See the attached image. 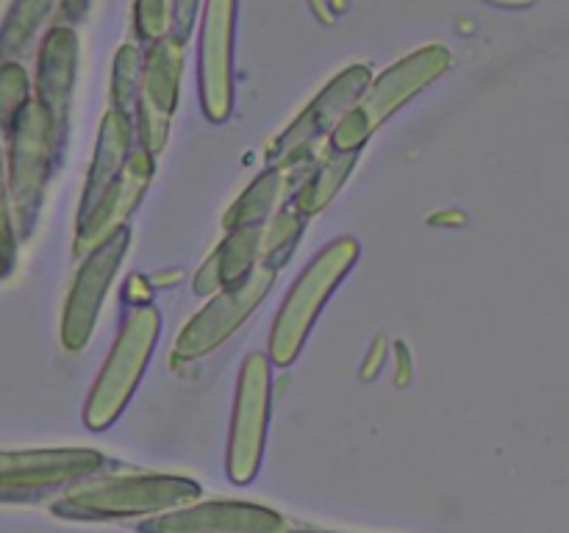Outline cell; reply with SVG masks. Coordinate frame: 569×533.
<instances>
[{
  "mask_svg": "<svg viewBox=\"0 0 569 533\" xmlns=\"http://www.w3.org/2000/svg\"><path fill=\"white\" fill-rule=\"evenodd\" d=\"M31 100V81H28L26 67H20L17 61H3L0 64V131L6 137Z\"/></svg>",
  "mask_w": 569,
  "mask_h": 533,
  "instance_id": "cell-23",
  "label": "cell"
},
{
  "mask_svg": "<svg viewBox=\"0 0 569 533\" xmlns=\"http://www.w3.org/2000/svg\"><path fill=\"white\" fill-rule=\"evenodd\" d=\"M315 533H320V531H315Z\"/></svg>",
  "mask_w": 569,
  "mask_h": 533,
  "instance_id": "cell-34",
  "label": "cell"
},
{
  "mask_svg": "<svg viewBox=\"0 0 569 533\" xmlns=\"http://www.w3.org/2000/svg\"><path fill=\"white\" fill-rule=\"evenodd\" d=\"M395 353H398V361H400V370H398V383L400 386H406L411 378V359H409V350H406L403 342L395 344Z\"/></svg>",
  "mask_w": 569,
  "mask_h": 533,
  "instance_id": "cell-29",
  "label": "cell"
},
{
  "mask_svg": "<svg viewBox=\"0 0 569 533\" xmlns=\"http://www.w3.org/2000/svg\"><path fill=\"white\" fill-rule=\"evenodd\" d=\"M106 466V455L89 447H44L0 453V497H26L72 486Z\"/></svg>",
  "mask_w": 569,
  "mask_h": 533,
  "instance_id": "cell-12",
  "label": "cell"
},
{
  "mask_svg": "<svg viewBox=\"0 0 569 533\" xmlns=\"http://www.w3.org/2000/svg\"><path fill=\"white\" fill-rule=\"evenodd\" d=\"M139 142L137 131H133V122L128 117H122L120 111H106L98 128V142H94L92 164H89L87 183H83L81 203H78L76 217L89 214L100 203V198L114 187L117 178L126 170L128 155H131V150Z\"/></svg>",
  "mask_w": 569,
  "mask_h": 533,
  "instance_id": "cell-17",
  "label": "cell"
},
{
  "mask_svg": "<svg viewBox=\"0 0 569 533\" xmlns=\"http://www.w3.org/2000/svg\"><path fill=\"white\" fill-rule=\"evenodd\" d=\"M126 300L131 303V309H137V305H150V300H153V283H150V278L144 275L128 278Z\"/></svg>",
  "mask_w": 569,
  "mask_h": 533,
  "instance_id": "cell-27",
  "label": "cell"
},
{
  "mask_svg": "<svg viewBox=\"0 0 569 533\" xmlns=\"http://www.w3.org/2000/svg\"><path fill=\"white\" fill-rule=\"evenodd\" d=\"M181 76L183 44L172 37L159 39L142 50V83H139L133 131L139 148L148 150L150 155H159L170 142L172 117L181 98Z\"/></svg>",
  "mask_w": 569,
  "mask_h": 533,
  "instance_id": "cell-10",
  "label": "cell"
},
{
  "mask_svg": "<svg viewBox=\"0 0 569 533\" xmlns=\"http://www.w3.org/2000/svg\"><path fill=\"white\" fill-rule=\"evenodd\" d=\"M139 533H287V520L278 511L239 500L192 503L167 514L150 516Z\"/></svg>",
  "mask_w": 569,
  "mask_h": 533,
  "instance_id": "cell-14",
  "label": "cell"
},
{
  "mask_svg": "<svg viewBox=\"0 0 569 533\" xmlns=\"http://www.w3.org/2000/svg\"><path fill=\"white\" fill-rule=\"evenodd\" d=\"M61 150H64V142L59 139L53 120L44 105L33 98L11 128L9 159H6L11 209H14V225L20 239H28L37 228L44 192H48L56 161L61 159Z\"/></svg>",
  "mask_w": 569,
  "mask_h": 533,
  "instance_id": "cell-5",
  "label": "cell"
},
{
  "mask_svg": "<svg viewBox=\"0 0 569 533\" xmlns=\"http://www.w3.org/2000/svg\"><path fill=\"white\" fill-rule=\"evenodd\" d=\"M298 533H315V531H298Z\"/></svg>",
  "mask_w": 569,
  "mask_h": 533,
  "instance_id": "cell-33",
  "label": "cell"
},
{
  "mask_svg": "<svg viewBox=\"0 0 569 533\" xmlns=\"http://www.w3.org/2000/svg\"><path fill=\"white\" fill-rule=\"evenodd\" d=\"M256 266H259V228L228 231L194 272L192 292L198 298H214L217 292H226L253 275Z\"/></svg>",
  "mask_w": 569,
  "mask_h": 533,
  "instance_id": "cell-18",
  "label": "cell"
},
{
  "mask_svg": "<svg viewBox=\"0 0 569 533\" xmlns=\"http://www.w3.org/2000/svg\"><path fill=\"white\" fill-rule=\"evenodd\" d=\"M200 0H172V28L170 37L178 44H187L192 39L194 22H198Z\"/></svg>",
  "mask_w": 569,
  "mask_h": 533,
  "instance_id": "cell-26",
  "label": "cell"
},
{
  "mask_svg": "<svg viewBox=\"0 0 569 533\" xmlns=\"http://www.w3.org/2000/svg\"><path fill=\"white\" fill-rule=\"evenodd\" d=\"M181 281V272L178 270H164V272H156V275H150V283H153V289H164V286H172V283Z\"/></svg>",
  "mask_w": 569,
  "mask_h": 533,
  "instance_id": "cell-31",
  "label": "cell"
},
{
  "mask_svg": "<svg viewBox=\"0 0 569 533\" xmlns=\"http://www.w3.org/2000/svg\"><path fill=\"white\" fill-rule=\"evenodd\" d=\"M156 175V155L144 148H133L126 161V170L117 178L114 187L100 198L89 214L76 217V239H72V253L78 259H87L98 244H103L111 233L126 228L131 222L133 211L139 209L142 198L148 194Z\"/></svg>",
  "mask_w": 569,
  "mask_h": 533,
  "instance_id": "cell-13",
  "label": "cell"
},
{
  "mask_svg": "<svg viewBox=\"0 0 569 533\" xmlns=\"http://www.w3.org/2000/svg\"><path fill=\"white\" fill-rule=\"evenodd\" d=\"M383 359H387V339L378 336L376 342H372L370 353H367L365 366H361V378H365V381H372V378H376L378 372H381Z\"/></svg>",
  "mask_w": 569,
  "mask_h": 533,
  "instance_id": "cell-28",
  "label": "cell"
},
{
  "mask_svg": "<svg viewBox=\"0 0 569 533\" xmlns=\"http://www.w3.org/2000/svg\"><path fill=\"white\" fill-rule=\"evenodd\" d=\"M278 281V270L272 266H256L253 275L244 278L237 286L217 292L209 303L181 328L170 353V366L192 364L214 353L220 344H226L250 316L259 311L267 294L272 292Z\"/></svg>",
  "mask_w": 569,
  "mask_h": 533,
  "instance_id": "cell-8",
  "label": "cell"
},
{
  "mask_svg": "<svg viewBox=\"0 0 569 533\" xmlns=\"http://www.w3.org/2000/svg\"><path fill=\"white\" fill-rule=\"evenodd\" d=\"M487 3L500 6V9H528L533 6V0H487Z\"/></svg>",
  "mask_w": 569,
  "mask_h": 533,
  "instance_id": "cell-32",
  "label": "cell"
},
{
  "mask_svg": "<svg viewBox=\"0 0 569 533\" xmlns=\"http://www.w3.org/2000/svg\"><path fill=\"white\" fill-rule=\"evenodd\" d=\"M309 6H311V11L320 17L322 26H333V22H337V14H333V9L328 0H309Z\"/></svg>",
  "mask_w": 569,
  "mask_h": 533,
  "instance_id": "cell-30",
  "label": "cell"
},
{
  "mask_svg": "<svg viewBox=\"0 0 569 533\" xmlns=\"http://www.w3.org/2000/svg\"><path fill=\"white\" fill-rule=\"evenodd\" d=\"M311 164H315V159L289 167H270V170L259 172L248 183V189L228 205L222 228L239 231V228H261L264 222H270L287 205V200H292L295 189L300 187Z\"/></svg>",
  "mask_w": 569,
  "mask_h": 533,
  "instance_id": "cell-16",
  "label": "cell"
},
{
  "mask_svg": "<svg viewBox=\"0 0 569 533\" xmlns=\"http://www.w3.org/2000/svg\"><path fill=\"white\" fill-rule=\"evenodd\" d=\"M78 76V33L70 26H53L42 39L37 56V103L53 120L61 142H67V125H70L72 92H76Z\"/></svg>",
  "mask_w": 569,
  "mask_h": 533,
  "instance_id": "cell-15",
  "label": "cell"
},
{
  "mask_svg": "<svg viewBox=\"0 0 569 533\" xmlns=\"http://www.w3.org/2000/svg\"><path fill=\"white\" fill-rule=\"evenodd\" d=\"M172 0H133V31L144 44L170 37Z\"/></svg>",
  "mask_w": 569,
  "mask_h": 533,
  "instance_id": "cell-24",
  "label": "cell"
},
{
  "mask_svg": "<svg viewBox=\"0 0 569 533\" xmlns=\"http://www.w3.org/2000/svg\"><path fill=\"white\" fill-rule=\"evenodd\" d=\"M200 494L203 486L192 477L122 475L72 489L53 505V514L76 522L159 516L198 503Z\"/></svg>",
  "mask_w": 569,
  "mask_h": 533,
  "instance_id": "cell-4",
  "label": "cell"
},
{
  "mask_svg": "<svg viewBox=\"0 0 569 533\" xmlns=\"http://www.w3.org/2000/svg\"><path fill=\"white\" fill-rule=\"evenodd\" d=\"M159 336L161 314L156 305H137L128 311L109 350V359L100 366L87 394V403H83V425L89 431H106L120 420L142 383Z\"/></svg>",
  "mask_w": 569,
  "mask_h": 533,
  "instance_id": "cell-3",
  "label": "cell"
},
{
  "mask_svg": "<svg viewBox=\"0 0 569 533\" xmlns=\"http://www.w3.org/2000/svg\"><path fill=\"white\" fill-rule=\"evenodd\" d=\"M272 361L264 353H250L239 366L237 394H233L231 431H228L226 472L231 483L248 486L259 475L264 461L267 428L272 403Z\"/></svg>",
  "mask_w": 569,
  "mask_h": 533,
  "instance_id": "cell-7",
  "label": "cell"
},
{
  "mask_svg": "<svg viewBox=\"0 0 569 533\" xmlns=\"http://www.w3.org/2000/svg\"><path fill=\"white\" fill-rule=\"evenodd\" d=\"M233 33L237 0H206L198 44L200 105L206 120L220 125L233 114Z\"/></svg>",
  "mask_w": 569,
  "mask_h": 533,
  "instance_id": "cell-11",
  "label": "cell"
},
{
  "mask_svg": "<svg viewBox=\"0 0 569 533\" xmlns=\"http://www.w3.org/2000/svg\"><path fill=\"white\" fill-rule=\"evenodd\" d=\"M53 3L56 0H11L3 26H0V64L31 44L39 26L48 20Z\"/></svg>",
  "mask_w": 569,
  "mask_h": 533,
  "instance_id": "cell-21",
  "label": "cell"
},
{
  "mask_svg": "<svg viewBox=\"0 0 569 533\" xmlns=\"http://www.w3.org/2000/svg\"><path fill=\"white\" fill-rule=\"evenodd\" d=\"M370 83L372 70L367 64H350L339 76H333L270 144V167H289L298 161L317 159L328 148L339 122L359 103Z\"/></svg>",
  "mask_w": 569,
  "mask_h": 533,
  "instance_id": "cell-6",
  "label": "cell"
},
{
  "mask_svg": "<svg viewBox=\"0 0 569 533\" xmlns=\"http://www.w3.org/2000/svg\"><path fill=\"white\" fill-rule=\"evenodd\" d=\"M450 50L442 44H428V48L415 50L400 61L389 64L387 70L367 87L359 103L345 114L339 128L333 131L328 148L337 153H361L372 133L398 114L406 103L417 98L422 89L431 87L437 78L450 70Z\"/></svg>",
  "mask_w": 569,
  "mask_h": 533,
  "instance_id": "cell-2",
  "label": "cell"
},
{
  "mask_svg": "<svg viewBox=\"0 0 569 533\" xmlns=\"http://www.w3.org/2000/svg\"><path fill=\"white\" fill-rule=\"evenodd\" d=\"M139 83H142V50L137 44H122L111 67V109L133 122L139 103Z\"/></svg>",
  "mask_w": 569,
  "mask_h": 533,
  "instance_id": "cell-22",
  "label": "cell"
},
{
  "mask_svg": "<svg viewBox=\"0 0 569 533\" xmlns=\"http://www.w3.org/2000/svg\"><path fill=\"white\" fill-rule=\"evenodd\" d=\"M17 266V225L11 209L9 172H6L3 150H0V281L9 278Z\"/></svg>",
  "mask_w": 569,
  "mask_h": 533,
  "instance_id": "cell-25",
  "label": "cell"
},
{
  "mask_svg": "<svg viewBox=\"0 0 569 533\" xmlns=\"http://www.w3.org/2000/svg\"><path fill=\"white\" fill-rule=\"evenodd\" d=\"M359 255V239L339 237L328 242L311 259V264L300 272L298 281L292 283L287 298L278 305L276 320H272L270 342H267V355H270L272 366H292L298 361L317 316L322 314L339 283L350 275Z\"/></svg>",
  "mask_w": 569,
  "mask_h": 533,
  "instance_id": "cell-1",
  "label": "cell"
},
{
  "mask_svg": "<svg viewBox=\"0 0 569 533\" xmlns=\"http://www.w3.org/2000/svg\"><path fill=\"white\" fill-rule=\"evenodd\" d=\"M131 242L133 231L131 225H126L111 233L103 244H98L87 259H81L76 281L64 300V311H61V344L70 353H81L92 339L106 294L120 272L122 259L131 250Z\"/></svg>",
  "mask_w": 569,
  "mask_h": 533,
  "instance_id": "cell-9",
  "label": "cell"
},
{
  "mask_svg": "<svg viewBox=\"0 0 569 533\" xmlns=\"http://www.w3.org/2000/svg\"><path fill=\"white\" fill-rule=\"evenodd\" d=\"M306 225H309V220L289 200L270 222L259 228V266H272V270L281 272L298 250Z\"/></svg>",
  "mask_w": 569,
  "mask_h": 533,
  "instance_id": "cell-20",
  "label": "cell"
},
{
  "mask_svg": "<svg viewBox=\"0 0 569 533\" xmlns=\"http://www.w3.org/2000/svg\"><path fill=\"white\" fill-rule=\"evenodd\" d=\"M356 167H359V153H337V150L326 148L317 155L315 164L309 167L300 187L295 189L292 205L306 220H315L342 192V187L353 175Z\"/></svg>",
  "mask_w": 569,
  "mask_h": 533,
  "instance_id": "cell-19",
  "label": "cell"
}]
</instances>
